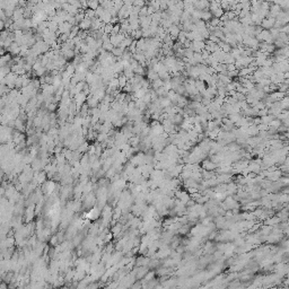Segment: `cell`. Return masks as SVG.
<instances>
[{
  "label": "cell",
  "instance_id": "6da1fadb",
  "mask_svg": "<svg viewBox=\"0 0 289 289\" xmlns=\"http://www.w3.org/2000/svg\"><path fill=\"white\" fill-rule=\"evenodd\" d=\"M87 217H88L89 219H96L97 217H99V212L97 211V209H92L91 211L88 212Z\"/></svg>",
  "mask_w": 289,
  "mask_h": 289
}]
</instances>
